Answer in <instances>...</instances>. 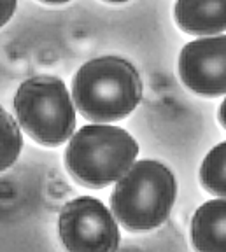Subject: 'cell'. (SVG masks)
I'll return each mask as SVG.
<instances>
[{
    "label": "cell",
    "mask_w": 226,
    "mask_h": 252,
    "mask_svg": "<svg viewBox=\"0 0 226 252\" xmlns=\"http://www.w3.org/2000/svg\"><path fill=\"white\" fill-rule=\"evenodd\" d=\"M72 98L90 121L111 123L127 118L142 98V81L130 62L102 56L84 63L74 75Z\"/></svg>",
    "instance_id": "1"
},
{
    "label": "cell",
    "mask_w": 226,
    "mask_h": 252,
    "mask_svg": "<svg viewBox=\"0 0 226 252\" xmlns=\"http://www.w3.org/2000/svg\"><path fill=\"white\" fill-rule=\"evenodd\" d=\"M177 194L174 173L158 161H139L119 179L111 210L130 231H147L167 220Z\"/></svg>",
    "instance_id": "2"
},
{
    "label": "cell",
    "mask_w": 226,
    "mask_h": 252,
    "mask_svg": "<svg viewBox=\"0 0 226 252\" xmlns=\"http://www.w3.org/2000/svg\"><path fill=\"white\" fill-rule=\"evenodd\" d=\"M137 154L139 146L128 131L107 125H88L68 142L65 165L79 184L100 189L123 177Z\"/></svg>",
    "instance_id": "3"
},
{
    "label": "cell",
    "mask_w": 226,
    "mask_h": 252,
    "mask_svg": "<svg viewBox=\"0 0 226 252\" xmlns=\"http://www.w3.org/2000/svg\"><path fill=\"white\" fill-rule=\"evenodd\" d=\"M18 123L33 140L55 147L72 137L75 110L64 81L53 75L27 79L14 96Z\"/></svg>",
    "instance_id": "4"
},
{
    "label": "cell",
    "mask_w": 226,
    "mask_h": 252,
    "mask_svg": "<svg viewBox=\"0 0 226 252\" xmlns=\"http://www.w3.org/2000/svg\"><path fill=\"white\" fill-rule=\"evenodd\" d=\"M60 238L72 252L116 251L119 229L102 201L84 196L68 201L60 214Z\"/></svg>",
    "instance_id": "5"
},
{
    "label": "cell",
    "mask_w": 226,
    "mask_h": 252,
    "mask_svg": "<svg viewBox=\"0 0 226 252\" xmlns=\"http://www.w3.org/2000/svg\"><path fill=\"white\" fill-rule=\"evenodd\" d=\"M179 75L191 91L203 96L226 93V35L198 39L184 46Z\"/></svg>",
    "instance_id": "6"
},
{
    "label": "cell",
    "mask_w": 226,
    "mask_h": 252,
    "mask_svg": "<svg viewBox=\"0 0 226 252\" xmlns=\"http://www.w3.org/2000/svg\"><path fill=\"white\" fill-rule=\"evenodd\" d=\"M174 16L188 33H219L226 30V0H177Z\"/></svg>",
    "instance_id": "7"
},
{
    "label": "cell",
    "mask_w": 226,
    "mask_h": 252,
    "mask_svg": "<svg viewBox=\"0 0 226 252\" xmlns=\"http://www.w3.org/2000/svg\"><path fill=\"white\" fill-rule=\"evenodd\" d=\"M194 249L226 252V200H212L200 207L191 220Z\"/></svg>",
    "instance_id": "8"
},
{
    "label": "cell",
    "mask_w": 226,
    "mask_h": 252,
    "mask_svg": "<svg viewBox=\"0 0 226 252\" xmlns=\"http://www.w3.org/2000/svg\"><path fill=\"white\" fill-rule=\"evenodd\" d=\"M200 181L209 193L226 198V142L207 154L200 168Z\"/></svg>",
    "instance_id": "9"
},
{
    "label": "cell",
    "mask_w": 226,
    "mask_h": 252,
    "mask_svg": "<svg viewBox=\"0 0 226 252\" xmlns=\"http://www.w3.org/2000/svg\"><path fill=\"white\" fill-rule=\"evenodd\" d=\"M0 116H2V168H7L20 153L21 137L11 116L5 110H2Z\"/></svg>",
    "instance_id": "10"
},
{
    "label": "cell",
    "mask_w": 226,
    "mask_h": 252,
    "mask_svg": "<svg viewBox=\"0 0 226 252\" xmlns=\"http://www.w3.org/2000/svg\"><path fill=\"white\" fill-rule=\"evenodd\" d=\"M14 4H16V0H4V7H2V23L11 18L12 11H14Z\"/></svg>",
    "instance_id": "11"
},
{
    "label": "cell",
    "mask_w": 226,
    "mask_h": 252,
    "mask_svg": "<svg viewBox=\"0 0 226 252\" xmlns=\"http://www.w3.org/2000/svg\"><path fill=\"white\" fill-rule=\"evenodd\" d=\"M219 121H221V125L226 128V98H225V102L221 103V109H219Z\"/></svg>",
    "instance_id": "12"
},
{
    "label": "cell",
    "mask_w": 226,
    "mask_h": 252,
    "mask_svg": "<svg viewBox=\"0 0 226 252\" xmlns=\"http://www.w3.org/2000/svg\"><path fill=\"white\" fill-rule=\"evenodd\" d=\"M40 2H46V4H64V2H68V0H40Z\"/></svg>",
    "instance_id": "13"
},
{
    "label": "cell",
    "mask_w": 226,
    "mask_h": 252,
    "mask_svg": "<svg viewBox=\"0 0 226 252\" xmlns=\"http://www.w3.org/2000/svg\"><path fill=\"white\" fill-rule=\"evenodd\" d=\"M107 2H127V0H107Z\"/></svg>",
    "instance_id": "14"
}]
</instances>
